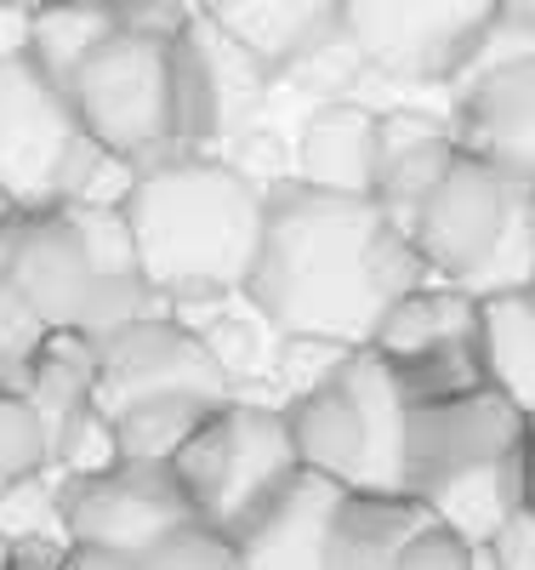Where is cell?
<instances>
[{
    "mask_svg": "<svg viewBox=\"0 0 535 570\" xmlns=\"http://www.w3.org/2000/svg\"><path fill=\"white\" fill-rule=\"evenodd\" d=\"M439 279L416 252L410 228L370 195H325L297 177L268 188L262 246L246 297L285 337H325L365 348L382 308Z\"/></svg>",
    "mask_w": 535,
    "mask_h": 570,
    "instance_id": "obj_1",
    "label": "cell"
},
{
    "mask_svg": "<svg viewBox=\"0 0 535 570\" xmlns=\"http://www.w3.org/2000/svg\"><path fill=\"white\" fill-rule=\"evenodd\" d=\"M120 212L131 223L149 285L166 303H194L246 292L262 246L268 188L222 155L171 149L137 166V183Z\"/></svg>",
    "mask_w": 535,
    "mask_h": 570,
    "instance_id": "obj_2",
    "label": "cell"
},
{
    "mask_svg": "<svg viewBox=\"0 0 535 570\" xmlns=\"http://www.w3.org/2000/svg\"><path fill=\"white\" fill-rule=\"evenodd\" d=\"M7 285L46 331H115L137 314L171 308L137 263V240L120 206H46L18 212L7 234Z\"/></svg>",
    "mask_w": 535,
    "mask_h": 570,
    "instance_id": "obj_3",
    "label": "cell"
},
{
    "mask_svg": "<svg viewBox=\"0 0 535 570\" xmlns=\"http://www.w3.org/2000/svg\"><path fill=\"white\" fill-rule=\"evenodd\" d=\"M405 491L467 542H491L502 519L524 508V411L502 389L410 405Z\"/></svg>",
    "mask_w": 535,
    "mask_h": 570,
    "instance_id": "obj_4",
    "label": "cell"
},
{
    "mask_svg": "<svg viewBox=\"0 0 535 570\" xmlns=\"http://www.w3.org/2000/svg\"><path fill=\"white\" fill-rule=\"evenodd\" d=\"M137 160L103 149L29 46L0 58V195L18 212L126 206Z\"/></svg>",
    "mask_w": 535,
    "mask_h": 570,
    "instance_id": "obj_5",
    "label": "cell"
},
{
    "mask_svg": "<svg viewBox=\"0 0 535 570\" xmlns=\"http://www.w3.org/2000/svg\"><path fill=\"white\" fill-rule=\"evenodd\" d=\"M410 240L433 274L473 297L518 292L535 279V183L462 149L416 206Z\"/></svg>",
    "mask_w": 535,
    "mask_h": 570,
    "instance_id": "obj_6",
    "label": "cell"
},
{
    "mask_svg": "<svg viewBox=\"0 0 535 570\" xmlns=\"http://www.w3.org/2000/svg\"><path fill=\"white\" fill-rule=\"evenodd\" d=\"M297 462L343 491H405L410 400L376 348H354L319 389L279 405Z\"/></svg>",
    "mask_w": 535,
    "mask_h": 570,
    "instance_id": "obj_7",
    "label": "cell"
},
{
    "mask_svg": "<svg viewBox=\"0 0 535 570\" xmlns=\"http://www.w3.org/2000/svg\"><path fill=\"white\" fill-rule=\"evenodd\" d=\"M177 35L120 23L103 35L63 80L80 126L126 160H160L171 155V104H177Z\"/></svg>",
    "mask_w": 535,
    "mask_h": 570,
    "instance_id": "obj_8",
    "label": "cell"
},
{
    "mask_svg": "<svg viewBox=\"0 0 535 570\" xmlns=\"http://www.w3.org/2000/svg\"><path fill=\"white\" fill-rule=\"evenodd\" d=\"M297 468L303 462L290 445L285 411L274 400H246V394H228L171 462L194 519L222 525L228 537L297 480Z\"/></svg>",
    "mask_w": 535,
    "mask_h": 570,
    "instance_id": "obj_9",
    "label": "cell"
},
{
    "mask_svg": "<svg viewBox=\"0 0 535 570\" xmlns=\"http://www.w3.org/2000/svg\"><path fill=\"white\" fill-rule=\"evenodd\" d=\"M274 91V69L239 46L217 18L194 12L177 35V104L171 142L194 155H222L239 131H251Z\"/></svg>",
    "mask_w": 535,
    "mask_h": 570,
    "instance_id": "obj_10",
    "label": "cell"
},
{
    "mask_svg": "<svg viewBox=\"0 0 535 570\" xmlns=\"http://www.w3.org/2000/svg\"><path fill=\"white\" fill-rule=\"evenodd\" d=\"M491 18L496 0H343V23L365 63L387 80L422 86H450Z\"/></svg>",
    "mask_w": 535,
    "mask_h": 570,
    "instance_id": "obj_11",
    "label": "cell"
},
{
    "mask_svg": "<svg viewBox=\"0 0 535 570\" xmlns=\"http://www.w3.org/2000/svg\"><path fill=\"white\" fill-rule=\"evenodd\" d=\"M58 513H63V542H109L126 553L155 548L171 525L194 519L171 462H131V456L97 473H63Z\"/></svg>",
    "mask_w": 535,
    "mask_h": 570,
    "instance_id": "obj_12",
    "label": "cell"
},
{
    "mask_svg": "<svg viewBox=\"0 0 535 570\" xmlns=\"http://www.w3.org/2000/svg\"><path fill=\"white\" fill-rule=\"evenodd\" d=\"M91 343H97V405L103 411H120L126 400H142V394H171V389L222 394V400L234 394L211 348L171 308L137 314L115 331H97Z\"/></svg>",
    "mask_w": 535,
    "mask_h": 570,
    "instance_id": "obj_13",
    "label": "cell"
},
{
    "mask_svg": "<svg viewBox=\"0 0 535 570\" xmlns=\"http://www.w3.org/2000/svg\"><path fill=\"white\" fill-rule=\"evenodd\" d=\"M450 126L462 149L535 183V52L462 75L450 86Z\"/></svg>",
    "mask_w": 535,
    "mask_h": 570,
    "instance_id": "obj_14",
    "label": "cell"
},
{
    "mask_svg": "<svg viewBox=\"0 0 535 570\" xmlns=\"http://www.w3.org/2000/svg\"><path fill=\"white\" fill-rule=\"evenodd\" d=\"M462 155V137L450 126V115L439 109H376V183L370 200L410 228L416 206L439 188V177L450 171V160Z\"/></svg>",
    "mask_w": 535,
    "mask_h": 570,
    "instance_id": "obj_15",
    "label": "cell"
},
{
    "mask_svg": "<svg viewBox=\"0 0 535 570\" xmlns=\"http://www.w3.org/2000/svg\"><path fill=\"white\" fill-rule=\"evenodd\" d=\"M343 497L348 491L336 480H325L314 468H297V480L234 531L246 570H325L330 519L343 508Z\"/></svg>",
    "mask_w": 535,
    "mask_h": 570,
    "instance_id": "obj_16",
    "label": "cell"
},
{
    "mask_svg": "<svg viewBox=\"0 0 535 570\" xmlns=\"http://www.w3.org/2000/svg\"><path fill=\"white\" fill-rule=\"evenodd\" d=\"M290 177L325 188V195H370L376 183V109L359 98L314 104L297 142H290Z\"/></svg>",
    "mask_w": 535,
    "mask_h": 570,
    "instance_id": "obj_17",
    "label": "cell"
},
{
    "mask_svg": "<svg viewBox=\"0 0 535 570\" xmlns=\"http://www.w3.org/2000/svg\"><path fill=\"white\" fill-rule=\"evenodd\" d=\"M171 314H182V320L194 325V337L211 348V360L222 365V376H228L234 394L251 400V389H268V371H274V354H279L285 331H279L246 292L171 303Z\"/></svg>",
    "mask_w": 535,
    "mask_h": 570,
    "instance_id": "obj_18",
    "label": "cell"
},
{
    "mask_svg": "<svg viewBox=\"0 0 535 570\" xmlns=\"http://www.w3.org/2000/svg\"><path fill=\"white\" fill-rule=\"evenodd\" d=\"M427 519V502L410 491H348L330 519L325 570H394Z\"/></svg>",
    "mask_w": 535,
    "mask_h": 570,
    "instance_id": "obj_19",
    "label": "cell"
},
{
    "mask_svg": "<svg viewBox=\"0 0 535 570\" xmlns=\"http://www.w3.org/2000/svg\"><path fill=\"white\" fill-rule=\"evenodd\" d=\"M456 337H478V297L450 279H427L382 308L365 348H376L382 360H410L422 348H439Z\"/></svg>",
    "mask_w": 535,
    "mask_h": 570,
    "instance_id": "obj_20",
    "label": "cell"
},
{
    "mask_svg": "<svg viewBox=\"0 0 535 570\" xmlns=\"http://www.w3.org/2000/svg\"><path fill=\"white\" fill-rule=\"evenodd\" d=\"M478 354L484 383L502 389L518 411H535V285L478 297Z\"/></svg>",
    "mask_w": 535,
    "mask_h": 570,
    "instance_id": "obj_21",
    "label": "cell"
},
{
    "mask_svg": "<svg viewBox=\"0 0 535 570\" xmlns=\"http://www.w3.org/2000/svg\"><path fill=\"white\" fill-rule=\"evenodd\" d=\"M222 405V394H194V389H171V394H142L126 400L115 416V445L131 462H177V451L200 434V422Z\"/></svg>",
    "mask_w": 535,
    "mask_h": 570,
    "instance_id": "obj_22",
    "label": "cell"
},
{
    "mask_svg": "<svg viewBox=\"0 0 535 570\" xmlns=\"http://www.w3.org/2000/svg\"><path fill=\"white\" fill-rule=\"evenodd\" d=\"M200 12L217 18L239 46H251L268 69H279L325 18H336L343 7H336V0H200Z\"/></svg>",
    "mask_w": 535,
    "mask_h": 570,
    "instance_id": "obj_23",
    "label": "cell"
},
{
    "mask_svg": "<svg viewBox=\"0 0 535 570\" xmlns=\"http://www.w3.org/2000/svg\"><path fill=\"white\" fill-rule=\"evenodd\" d=\"M23 394L40 411L46 434H52L69 411L97 400V343L86 337V331H46V343H40V354L29 365Z\"/></svg>",
    "mask_w": 535,
    "mask_h": 570,
    "instance_id": "obj_24",
    "label": "cell"
},
{
    "mask_svg": "<svg viewBox=\"0 0 535 570\" xmlns=\"http://www.w3.org/2000/svg\"><path fill=\"white\" fill-rule=\"evenodd\" d=\"M365 52H359V40L348 35V23H343V12L336 18H325L297 52H290L279 69H274V80H285L290 91H303L308 104H330V98H354L359 91V80H365Z\"/></svg>",
    "mask_w": 535,
    "mask_h": 570,
    "instance_id": "obj_25",
    "label": "cell"
},
{
    "mask_svg": "<svg viewBox=\"0 0 535 570\" xmlns=\"http://www.w3.org/2000/svg\"><path fill=\"white\" fill-rule=\"evenodd\" d=\"M58 468L23 473L0 491V537L7 542H58L63 548V513H58Z\"/></svg>",
    "mask_w": 535,
    "mask_h": 570,
    "instance_id": "obj_26",
    "label": "cell"
},
{
    "mask_svg": "<svg viewBox=\"0 0 535 570\" xmlns=\"http://www.w3.org/2000/svg\"><path fill=\"white\" fill-rule=\"evenodd\" d=\"M137 564L142 570H246L239 542L222 525H206V519H182V525H171L155 548H142Z\"/></svg>",
    "mask_w": 535,
    "mask_h": 570,
    "instance_id": "obj_27",
    "label": "cell"
},
{
    "mask_svg": "<svg viewBox=\"0 0 535 570\" xmlns=\"http://www.w3.org/2000/svg\"><path fill=\"white\" fill-rule=\"evenodd\" d=\"M52 468V434H46L40 411L29 405V394L0 389V491L23 473Z\"/></svg>",
    "mask_w": 535,
    "mask_h": 570,
    "instance_id": "obj_28",
    "label": "cell"
},
{
    "mask_svg": "<svg viewBox=\"0 0 535 570\" xmlns=\"http://www.w3.org/2000/svg\"><path fill=\"white\" fill-rule=\"evenodd\" d=\"M120 462V445H115V416L86 400L80 411H69L58 428H52V468L58 473H97Z\"/></svg>",
    "mask_w": 535,
    "mask_h": 570,
    "instance_id": "obj_29",
    "label": "cell"
},
{
    "mask_svg": "<svg viewBox=\"0 0 535 570\" xmlns=\"http://www.w3.org/2000/svg\"><path fill=\"white\" fill-rule=\"evenodd\" d=\"M348 354H354L348 343H325V337H279V354H274V371H268V389H279L274 405H290V400H303L308 389H319Z\"/></svg>",
    "mask_w": 535,
    "mask_h": 570,
    "instance_id": "obj_30",
    "label": "cell"
},
{
    "mask_svg": "<svg viewBox=\"0 0 535 570\" xmlns=\"http://www.w3.org/2000/svg\"><path fill=\"white\" fill-rule=\"evenodd\" d=\"M40 343H46V325L34 320V308L7 285V274H0V389H18L23 394Z\"/></svg>",
    "mask_w": 535,
    "mask_h": 570,
    "instance_id": "obj_31",
    "label": "cell"
},
{
    "mask_svg": "<svg viewBox=\"0 0 535 570\" xmlns=\"http://www.w3.org/2000/svg\"><path fill=\"white\" fill-rule=\"evenodd\" d=\"M473 564H478V542H467L462 531L439 525V519H427V525L405 542L394 570H473Z\"/></svg>",
    "mask_w": 535,
    "mask_h": 570,
    "instance_id": "obj_32",
    "label": "cell"
},
{
    "mask_svg": "<svg viewBox=\"0 0 535 570\" xmlns=\"http://www.w3.org/2000/svg\"><path fill=\"white\" fill-rule=\"evenodd\" d=\"M484 548H491L496 570H535V508H513Z\"/></svg>",
    "mask_w": 535,
    "mask_h": 570,
    "instance_id": "obj_33",
    "label": "cell"
},
{
    "mask_svg": "<svg viewBox=\"0 0 535 570\" xmlns=\"http://www.w3.org/2000/svg\"><path fill=\"white\" fill-rule=\"evenodd\" d=\"M142 553L109 548V542H63V570H142Z\"/></svg>",
    "mask_w": 535,
    "mask_h": 570,
    "instance_id": "obj_34",
    "label": "cell"
},
{
    "mask_svg": "<svg viewBox=\"0 0 535 570\" xmlns=\"http://www.w3.org/2000/svg\"><path fill=\"white\" fill-rule=\"evenodd\" d=\"M0 570H63V548L58 542H12Z\"/></svg>",
    "mask_w": 535,
    "mask_h": 570,
    "instance_id": "obj_35",
    "label": "cell"
},
{
    "mask_svg": "<svg viewBox=\"0 0 535 570\" xmlns=\"http://www.w3.org/2000/svg\"><path fill=\"white\" fill-rule=\"evenodd\" d=\"M12 223H18V206L0 195V263H7V234H12Z\"/></svg>",
    "mask_w": 535,
    "mask_h": 570,
    "instance_id": "obj_36",
    "label": "cell"
},
{
    "mask_svg": "<svg viewBox=\"0 0 535 570\" xmlns=\"http://www.w3.org/2000/svg\"><path fill=\"white\" fill-rule=\"evenodd\" d=\"M496 12H507L518 23H535V0H496Z\"/></svg>",
    "mask_w": 535,
    "mask_h": 570,
    "instance_id": "obj_37",
    "label": "cell"
},
{
    "mask_svg": "<svg viewBox=\"0 0 535 570\" xmlns=\"http://www.w3.org/2000/svg\"><path fill=\"white\" fill-rule=\"evenodd\" d=\"M524 428H529V440H535V411H524Z\"/></svg>",
    "mask_w": 535,
    "mask_h": 570,
    "instance_id": "obj_38",
    "label": "cell"
},
{
    "mask_svg": "<svg viewBox=\"0 0 535 570\" xmlns=\"http://www.w3.org/2000/svg\"><path fill=\"white\" fill-rule=\"evenodd\" d=\"M7 548H12V542H7V537H0V559H7Z\"/></svg>",
    "mask_w": 535,
    "mask_h": 570,
    "instance_id": "obj_39",
    "label": "cell"
},
{
    "mask_svg": "<svg viewBox=\"0 0 535 570\" xmlns=\"http://www.w3.org/2000/svg\"><path fill=\"white\" fill-rule=\"evenodd\" d=\"M529 285H535V279H529Z\"/></svg>",
    "mask_w": 535,
    "mask_h": 570,
    "instance_id": "obj_40",
    "label": "cell"
}]
</instances>
